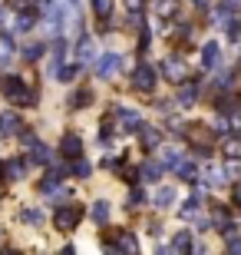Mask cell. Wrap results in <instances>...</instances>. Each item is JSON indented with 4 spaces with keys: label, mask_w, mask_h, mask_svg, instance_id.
<instances>
[{
    "label": "cell",
    "mask_w": 241,
    "mask_h": 255,
    "mask_svg": "<svg viewBox=\"0 0 241 255\" xmlns=\"http://www.w3.org/2000/svg\"><path fill=\"white\" fill-rule=\"evenodd\" d=\"M60 176H63V166H53V169L40 179V192H56L60 189Z\"/></svg>",
    "instance_id": "cell-9"
},
{
    "label": "cell",
    "mask_w": 241,
    "mask_h": 255,
    "mask_svg": "<svg viewBox=\"0 0 241 255\" xmlns=\"http://www.w3.org/2000/svg\"><path fill=\"white\" fill-rule=\"evenodd\" d=\"M126 7H129L132 13H142V0H126Z\"/></svg>",
    "instance_id": "cell-33"
},
{
    "label": "cell",
    "mask_w": 241,
    "mask_h": 255,
    "mask_svg": "<svg viewBox=\"0 0 241 255\" xmlns=\"http://www.w3.org/2000/svg\"><path fill=\"white\" fill-rule=\"evenodd\" d=\"M235 199H238V202H241V186H238V189H235Z\"/></svg>",
    "instance_id": "cell-34"
},
{
    "label": "cell",
    "mask_w": 241,
    "mask_h": 255,
    "mask_svg": "<svg viewBox=\"0 0 241 255\" xmlns=\"http://www.w3.org/2000/svg\"><path fill=\"white\" fill-rule=\"evenodd\" d=\"M73 172H76V176H89V162H86V159H76L73 162Z\"/></svg>",
    "instance_id": "cell-29"
},
{
    "label": "cell",
    "mask_w": 241,
    "mask_h": 255,
    "mask_svg": "<svg viewBox=\"0 0 241 255\" xmlns=\"http://www.w3.org/2000/svg\"><path fill=\"white\" fill-rule=\"evenodd\" d=\"M215 60H218V43H208L205 53H202V63L205 66H215Z\"/></svg>",
    "instance_id": "cell-18"
},
{
    "label": "cell",
    "mask_w": 241,
    "mask_h": 255,
    "mask_svg": "<svg viewBox=\"0 0 241 255\" xmlns=\"http://www.w3.org/2000/svg\"><path fill=\"white\" fill-rule=\"evenodd\" d=\"M23 53H27V60H40V57H43V43H30Z\"/></svg>",
    "instance_id": "cell-23"
},
{
    "label": "cell",
    "mask_w": 241,
    "mask_h": 255,
    "mask_svg": "<svg viewBox=\"0 0 241 255\" xmlns=\"http://www.w3.org/2000/svg\"><path fill=\"white\" fill-rule=\"evenodd\" d=\"M93 219L99 222V226H102V222H109V202H102V199H99V202L93 206Z\"/></svg>",
    "instance_id": "cell-11"
},
{
    "label": "cell",
    "mask_w": 241,
    "mask_h": 255,
    "mask_svg": "<svg viewBox=\"0 0 241 255\" xmlns=\"http://www.w3.org/2000/svg\"><path fill=\"white\" fill-rule=\"evenodd\" d=\"M3 93L10 96V103H17V106H33V103H37L33 90H27L17 76H7V80H3Z\"/></svg>",
    "instance_id": "cell-1"
},
{
    "label": "cell",
    "mask_w": 241,
    "mask_h": 255,
    "mask_svg": "<svg viewBox=\"0 0 241 255\" xmlns=\"http://www.w3.org/2000/svg\"><path fill=\"white\" fill-rule=\"evenodd\" d=\"M0 129H3V132H20V120H17L13 113L0 116Z\"/></svg>",
    "instance_id": "cell-12"
},
{
    "label": "cell",
    "mask_w": 241,
    "mask_h": 255,
    "mask_svg": "<svg viewBox=\"0 0 241 255\" xmlns=\"http://www.w3.org/2000/svg\"><path fill=\"white\" fill-rule=\"evenodd\" d=\"M132 86L142 90V93H149V90L156 86V70H152L149 63H139L136 70H132Z\"/></svg>",
    "instance_id": "cell-3"
},
{
    "label": "cell",
    "mask_w": 241,
    "mask_h": 255,
    "mask_svg": "<svg viewBox=\"0 0 241 255\" xmlns=\"http://www.w3.org/2000/svg\"><path fill=\"white\" fill-rule=\"evenodd\" d=\"M10 53H13V43L7 37H0V60H10Z\"/></svg>",
    "instance_id": "cell-24"
},
{
    "label": "cell",
    "mask_w": 241,
    "mask_h": 255,
    "mask_svg": "<svg viewBox=\"0 0 241 255\" xmlns=\"http://www.w3.org/2000/svg\"><path fill=\"white\" fill-rule=\"evenodd\" d=\"M76 53H80V60H93V53H96L93 40H89V37H86V40H80V47H76Z\"/></svg>",
    "instance_id": "cell-13"
},
{
    "label": "cell",
    "mask_w": 241,
    "mask_h": 255,
    "mask_svg": "<svg viewBox=\"0 0 241 255\" xmlns=\"http://www.w3.org/2000/svg\"><path fill=\"white\" fill-rule=\"evenodd\" d=\"M175 172L182 176V179H192V176H195V166H192V162H178Z\"/></svg>",
    "instance_id": "cell-22"
},
{
    "label": "cell",
    "mask_w": 241,
    "mask_h": 255,
    "mask_svg": "<svg viewBox=\"0 0 241 255\" xmlns=\"http://www.w3.org/2000/svg\"><path fill=\"white\" fill-rule=\"evenodd\" d=\"M30 27H33V13H20L17 23H13V30H17V33H27Z\"/></svg>",
    "instance_id": "cell-17"
},
{
    "label": "cell",
    "mask_w": 241,
    "mask_h": 255,
    "mask_svg": "<svg viewBox=\"0 0 241 255\" xmlns=\"http://www.w3.org/2000/svg\"><path fill=\"white\" fill-rule=\"evenodd\" d=\"M23 222H40V212H33V209H23Z\"/></svg>",
    "instance_id": "cell-31"
},
{
    "label": "cell",
    "mask_w": 241,
    "mask_h": 255,
    "mask_svg": "<svg viewBox=\"0 0 241 255\" xmlns=\"http://www.w3.org/2000/svg\"><path fill=\"white\" fill-rule=\"evenodd\" d=\"M172 249H175V252L178 249H188V232H178V236L172 239Z\"/></svg>",
    "instance_id": "cell-27"
},
{
    "label": "cell",
    "mask_w": 241,
    "mask_h": 255,
    "mask_svg": "<svg viewBox=\"0 0 241 255\" xmlns=\"http://www.w3.org/2000/svg\"><path fill=\"white\" fill-rule=\"evenodd\" d=\"M162 162H165V166H178L182 159H178V152H175V149H165V152H162Z\"/></svg>",
    "instance_id": "cell-26"
},
{
    "label": "cell",
    "mask_w": 241,
    "mask_h": 255,
    "mask_svg": "<svg viewBox=\"0 0 241 255\" xmlns=\"http://www.w3.org/2000/svg\"><path fill=\"white\" fill-rule=\"evenodd\" d=\"M142 146H149V149H152V146H159V132L149 129V126H142Z\"/></svg>",
    "instance_id": "cell-19"
},
{
    "label": "cell",
    "mask_w": 241,
    "mask_h": 255,
    "mask_svg": "<svg viewBox=\"0 0 241 255\" xmlns=\"http://www.w3.org/2000/svg\"><path fill=\"white\" fill-rule=\"evenodd\" d=\"M119 66H122V57H119V53H106V57L96 60V76L109 80V76L119 73Z\"/></svg>",
    "instance_id": "cell-4"
},
{
    "label": "cell",
    "mask_w": 241,
    "mask_h": 255,
    "mask_svg": "<svg viewBox=\"0 0 241 255\" xmlns=\"http://www.w3.org/2000/svg\"><path fill=\"white\" fill-rule=\"evenodd\" d=\"M93 13L106 20V17L112 13V0H93Z\"/></svg>",
    "instance_id": "cell-15"
},
{
    "label": "cell",
    "mask_w": 241,
    "mask_h": 255,
    "mask_svg": "<svg viewBox=\"0 0 241 255\" xmlns=\"http://www.w3.org/2000/svg\"><path fill=\"white\" fill-rule=\"evenodd\" d=\"M172 199H175V192H172V189H159L156 192V206H168Z\"/></svg>",
    "instance_id": "cell-20"
},
{
    "label": "cell",
    "mask_w": 241,
    "mask_h": 255,
    "mask_svg": "<svg viewBox=\"0 0 241 255\" xmlns=\"http://www.w3.org/2000/svg\"><path fill=\"white\" fill-rule=\"evenodd\" d=\"M162 176V162H146L142 166V179H159Z\"/></svg>",
    "instance_id": "cell-16"
},
{
    "label": "cell",
    "mask_w": 241,
    "mask_h": 255,
    "mask_svg": "<svg viewBox=\"0 0 241 255\" xmlns=\"http://www.w3.org/2000/svg\"><path fill=\"white\" fill-rule=\"evenodd\" d=\"M76 106H89V90H80L76 93Z\"/></svg>",
    "instance_id": "cell-30"
},
{
    "label": "cell",
    "mask_w": 241,
    "mask_h": 255,
    "mask_svg": "<svg viewBox=\"0 0 241 255\" xmlns=\"http://www.w3.org/2000/svg\"><path fill=\"white\" fill-rule=\"evenodd\" d=\"M76 73H80V66H60V76H56V80H63V83H70V80H73Z\"/></svg>",
    "instance_id": "cell-21"
},
{
    "label": "cell",
    "mask_w": 241,
    "mask_h": 255,
    "mask_svg": "<svg viewBox=\"0 0 241 255\" xmlns=\"http://www.w3.org/2000/svg\"><path fill=\"white\" fill-rule=\"evenodd\" d=\"M162 73L172 80V83H185V76H188V70H185V63L178 57H168L165 63H162Z\"/></svg>",
    "instance_id": "cell-5"
},
{
    "label": "cell",
    "mask_w": 241,
    "mask_h": 255,
    "mask_svg": "<svg viewBox=\"0 0 241 255\" xmlns=\"http://www.w3.org/2000/svg\"><path fill=\"white\" fill-rule=\"evenodd\" d=\"M109 249H116V252H136L139 242H136V236H129V232H112L109 236Z\"/></svg>",
    "instance_id": "cell-6"
},
{
    "label": "cell",
    "mask_w": 241,
    "mask_h": 255,
    "mask_svg": "<svg viewBox=\"0 0 241 255\" xmlns=\"http://www.w3.org/2000/svg\"><path fill=\"white\" fill-rule=\"evenodd\" d=\"M178 10V0H156V13L159 17H172Z\"/></svg>",
    "instance_id": "cell-10"
},
{
    "label": "cell",
    "mask_w": 241,
    "mask_h": 255,
    "mask_svg": "<svg viewBox=\"0 0 241 255\" xmlns=\"http://www.w3.org/2000/svg\"><path fill=\"white\" fill-rule=\"evenodd\" d=\"M0 132H3V129H0Z\"/></svg>",
    "instance_id": "cell-35"
},
{
    "label": "cell",
    "mask_w": 241,
    "mask_h": 255,
    "mask_svg": "<svg viewBox=\"0 0 241 255\" xmlns=\"http://www.w3.org/2000/svg\"><path fill=\"white\" fill-rule=\"evenodd\" d=\"M178 100H182V106H192V100H195V90H192V86H182V93H178Z\"/></svg>",
    "instance_id": "cell-25"
},
{
    "label": "cell",
    "mask_w": 241,
    "mask_h": 255,
    "mask_svg": "<svg viewBox=\"0 0 241 255\" xmlns=\"http://www.w3.org/2000/svg\"><path fill=\"white\" fill-rule=\"evenodd\" d=\"M60 149H63V156H70V159H80V156H83V139H80L76 132H66L63 139H60Z\"/></svg>",
    "instance_id": "cell-7"
},
{
    "label": "cell",
    "mask_w": 241,
    "mask_h": 255,
    "mask_svg": "<svg viewBox=\"0 0 241 255\" xmlns=\"http://www.w3.org/2000/svg\"><path fill=\"white\" fill-rule=\"evenodd\" d=\"M50 159H53V152L43 142H33V162H50Z\"/></svg>",
    "instance_id": "cell-14"
},
{
    "label": "cell",
    "mask_w": 241,
    "mask_h": 255,
    "mask_svg": "<svg viewBox=\"0 0 241 255\" xmlns=\"http://www.w3.org/2000/svg\"><path fill=\"white\" fill-rule=\"evenodd\" d=\"M225 152L228 156H241V139H228L225 142Z\"/></svg>",
    "instance_id": "cell-28"
},
{
    "label": "cell",
    "mask_w": 241,
    "mask_h": 255,
    "mask_svg": "<svg viewBox=\"0 0 241 255\" xmlns=\"http://www.w3.org/2000/svg\"><path fill=\"white\" fill-rule=\"evenodd\" d=\"M20 142H23V146H30V149H33V142H37V136H33V132H20Z\"/></svg>",
    "instance_id": "cell-32"
},
{
    "label": "cell",
    "mask_w": 241,
    "mask_h": 255,
    "mask_svg": "<svg viewBox=\"0 0 241 255\" xmlns=\"http://www.w3.org/2000/svg\"><path fill=\"white\" fill-rule=\"evenodd\" d=\"M80 219H83V209L76 206H63V209H56V216H53V226L60 229V232H73L76 226H80Z\"/></svg>",
    "instance_id": "cell-2"
},
{
    "label": "cell",
    "mask_w": 241,
    "mask_h": 255,
    "mask_svg": "<svg viewBox=\"0 0 241 255\" xmlns=\"http://www.w3.org/2000/svg\"><path fill=\"white\" fill-rule=\"evenodd\" d=\"M116 120H119L122 132H139L142 129V120L132 113V110H116Z\"/></svg>",
    "instance_id": "cell-8"
}]
</instances>
